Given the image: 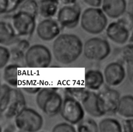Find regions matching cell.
Wrapping results in <instances>:
<instances>
[{
	"mask_svg": "<svg viewBox=\"0 0 133 132\" xmlns=\"http://www.w3.org/2000/svg\"><path fill=\"white\" fill-rule=\"evenodd\" d=\"M81 39L73 34H62L55 38L52 44V53L59 63L68 65L75 61L83 52Z\"/></svg>",
	"mask_w": 133,
	"mask_h": 132,
	"instance_id": "1",
	"label": "cell"
},
{
	"mask_svg": "<svg viewBox=\"0 0 133 132\" xmlns=\"http://www.w3.org/2000/svg\"><path fill=\"white\" fill-rule=\"evenodd\" d=\"M56 87H44L37 93L36 102L39 108L50 117L60 112L63 99Z\"/></svg>",
	"mask_w": 133,
	"mask_h": 132,
	"instance_id": "2",
	"label": "cell"
},
{
	"mask_svg": "<svg viewBox=\"0 0 133 132\" xmlns=\"http://www.w3.org/2000/svg\"><path fill=\"white\" fill-rule=\"evenodd\" d=\"M81 26L88 33L98 34L106 28L108 19L102 9L97 7L86 9L81 17Z\"/></svg>",
	"mask_w": 133,
	"mask_h": 132,
	"instance_id": "3",
	"label": "cell"
},
{
	"mask_svg": "<svg viewBox=\"0 0 133 132\" xmlns=\"http://www.w3.org/2000/svg\"><path fill=\"white\" fill-rule=\"evenodd\" d=\"M15 123L20 131L34 132L42 128L43 119L37 111L25 107L15 117Z\"/></svg>",
	"mask_w": 133,
	"mask_h": 132,
	"instance_id": "4",
	"label": "cell"
},
{
	"mask_svg": "<svg viewBox=\"0 0 133 132\" xmlns=\"http://www.w3.org/2000/svg\"><path fill=\"white\" fill-rule=\"evenodd\" d=\"M51 53L45 45L35 44L30 47L25 53V63L30 68H45L51 62Z\"/></svg>",
	"mask_w": 133,
	"mask_h": 132,
	"instance_id": "5",
	"label": "cell"
},
{
	"mask_svg": "<svg viewBox=\"0 0 133 132\" xmlns=\"http://www.w3.org/2000/svg\"><path fill=\"white\" fill-rule=\"evenodd\" d=\"M111 52V47L105 39L95 37L85 42L83 53L86 58L91 61H100L105 59Z\"/></svg>",
	"mask_w": 133,
	"mask_h": 132,
	"instance_id": "6",
	"label": "cell"
},
{
	"mask_svg": "<svg viewBox=\"0 0 133 132\" xmlns=\"http://www.w3.org/2000/svg\"><path fill=\"white\" fill-rule=\"evenodd\" d=\"M60 113L64 120L73 125L78 124L85 116V110L81 101L69 95L63 99Z\"/></svg>",
	"mask_w": 133,
	"mask_h": 132,
	"instance_id": "7",
	"label": "cell"
},
{
	"mask_svg": "<svg viewBox=\"0 0 133 132\" xmlns=\"http://www.w3.org/2000/svg\"><path fill=\"white\" fill-rule=\"evenodd\" d=\"M36 16L18 10L11 17L12 24L19 37H30L36 27Z\"/></svg>",
	"mask_w": 133,
	"mask_h": 132,
	"instance_id": "8",
	"label": "cell"
},
{
	"mask_svg": "<svg viewBox=\"0 0 133 132\" xmlns=\"http://www.w3.org/2000/svg\"><path fill=\"white\" fill-rule=\"evenodd\" d=\"M81 8L77 3L65 5L57 12V21L61 27L73 28L81 20Z\"/></svg>",
	"mask_w": 133,
	"mask_h": 132,
	"instance_id": "9",
	"label": "cell"
},
{
	"mask_svg": "<svg viewBox=\"0 0 133 132\" xmlns=\"http://www.w3.org/2000/svg\"><path fill=\"white\" fill-rule=\"evenodd\" d=\"M81 102L85 111L92 116L99 118L106 114L100 95L94 91L88 89Z\"/></svg>",
	"mask_w": 133,
	"mask_h": 132,
	"instance_id": "10",
	"label": "cell"
},
{
	"mask_svg": "<svg viewBox=\"0 0 133 132\" xmlns=\"http://www.w3.org/2000/svg\"><path fill=\"white\" fill-rule=\"evenodd\" d=\"M25 97L21 91L18 88H12L7 107L4 112L1 114L8 119L15 118L25 107Z\"/></svg>",
	"mask_w": 133,
	"mask_h": 132,
	"instance_id": "11",
	"label": "cell"
},
{
	"mask_svg": "<svg viewBox=\"0 0 133 132\" xmlns=\"http://www.w3.org/2000/svg\"><path fill=\"white\" fill-rule=\"evenodd\" d=\"M60 31L61 26L58 21L51 18H46L41 21L36 27L37 36L44 41L55 39L59 35Z\"/></svg>",
	"mask_w": 133,
	"mask_h": 132,
	"instance_id": "12",
	"label": "cell"
},
{
	"mask_svg": "<svg viewBox=\"0 0 133 132\" xmlns=\"http://www.w3.org/2000/svg\"><path fill=\"white\" fill-rule=\"evenodd\" d=\"M125 68L119 62L108 64L104 69V80L107 84L112 86L120 84L125 79Z\"/></svg>",
	"mask_w": 133,
	"mask_h": 132,
	"instance_id": "13",
	"label": "cell"
},
{
	"mask_svg": "<svg viewBox=\"0 0 133 132\" xmlns=\"http://www.w3.org/2000/svg\"><path fill=\"white\" fill-rule=\"evenodd\" d=\"M100 95L106 114H112L117 112L120 99V94L116 90L105 88L100 93Z\"/></svg>",
	"mask_w": 133,
	"mask_h": 132,
	"instance_id": "14",
	"label": "cell"
},
{
	"mask_svg": "<svg viewBox=\"0 0 133 132\" xmlns=\"http://www.w3.org/2000/svg\"><path fill=\"white\" fill-rule=\"evenodd\" d=\"M107 37L114 42L122 45L128 40L129 31L118 21L110 23L106 28Z\"/></svg>",
	"mask_w": 133,
	"mask_h": 132,
	"instance_id": "15",
	"label": "cell"
},
{
	"mask_svg": "<svg viewBox=\"0 0 133 132\" xmlns=\"http://www.w3.org/2000/svg\"><path fill=\"white\" fill-rule=\"evenodd\" d=\"M102 9L110 18L116 19L126 11L127 3L125 0H102Z\"/></svg>",
	"mask_w": 133,
	"mask_h": 132,
	"instance_id": "16",
	"label": "cell"
},
{
	"mask_svg": "<svg viewBox=\"0 0 133 132\" xmlns=\"http://www.w3.org/2000/svg\"><path fill=\"white\" fill-rule=\"evenodd\" d=\"M20 39L12 24L1 21L0 23V43L4 46L14 45Z\"/></svg>",
	"mask_w": 133,
	"mask_h": 132,
	"instance_id": "17",
	"label": "cell"
},
{
	"mask_svg": "<svg viewBox=\"0 0 133 132\" xmlns=\"http://www.w3.org/2000/svg\"><path fill=\"white\" fill-rule=\"evenodd\" d=\"M104 82V75L97 69H90L85 74V87L91 91L99 90Z\"/></svg>",
	"mask_w": 133,
	"mask_h": 132,
	"instance_id": "18",
	"label": "cell"
},
{
	"mask_svg": "<svg viewBox=\"0 0 133 132\" xmlns=\"http://www.w3.org/2000/svg\"><path fill=\"white\" fill-rule=\"evenodd\" d=\"M59 0H41L38 4V14L45 18H51L58 11Z\"/></svg>",
	"mask_w": 133,
	"mask_h": 132,
	"instance_id": "19",
	"label": "cell"
},
{
	"mask_svg": "<svg viewBox=\"0 0 133 132\" xmlns=\"http://www.w3.org/2000/svg\"><path fill=\"white\" fill-rule=\"evenodd\" d=\"M21 66L19 65L12 63L7 65L4 68L3 79L10 86L12 87H17L18 86L19 74V68Z\"/></svg>",
	"mask_w": 133,
	"mask_h": 132,
	"instance_id": "20",
	"label": "cell"
},
{
	"mask_svg": "<svg viewBox=\"0 0 133 132\" xmlns=\"http://www.w3.org/2000/svg\"><path fill=\"white\" fill-rule=\"evenodd\" d=\"M117 112L124 118H133V96L127 95L120 98Z\"/></svg>",
	"mask_w": 133,
	"mask_h": 132,
	"instance_id": "21",
	"label": "cell"
},
{
	"mask_svg": "<svg viewBox=\"0 0 133 132\" xmlns=\"http://www.w3.org/2000/svg\"><path fill=\"white\" fill-rule=\"evenodd\" d=\"M120 59L126 66L130 77H133V44H128L123 47L119 52Z\"/></svg>",
	"mask_w": 133,
	"mask_h": 132,
	"instance_id": "22",
	"label": "cell"
},
{
	"mask_svg": "<svg viewBox=\"0 0 133 132\" xmlns=\"http://www.w3.org/2000/svg\"><path fill=\"white\" fill-rule=\"evenodd\" d=\"M100 132H121L122 127L118 121L114 118H107L101 120L99 124Z\"/></svg>",
	"mask_w": 133,
	"mask_h": 132,
	"instance_id": "23",
	"label": "cell"
},
{
	"mask_svg": "<svg viewBox=\"0 0 133 132\" xmlns=\"http://www.w3.org/2000/svg\"><path fill=\"white\" fill-rule=\"evenodd\" d=\"M77 131L78 132H98L99 126L92 119L87 118L82 120L77 125Z\"/></svg>",
	"mask_w": 133,
	"mask_h": 132,
	"instance_id": "24",
	"label": "cell"
},
{
	"mask_svg": "<svg viewBox=\"0 0 133 132\" xmlns=\"http://www.w3.org/2000/svg\"><path fill=\"white\" fill-rule=\"evenodd\" d=\"M12 87L8 84H3L1 86L0 112L2 114L5 111L10 96Z\"/></svg>",
	"mask_w": 133,
	"mask_h": 132,
	"instance_id": "25",
	"label": "cell"
},
{
	"mask_svg": "<svg viewBox=\"0 0 133 132\" xmlns=\"http://www.w3.org/2000/svg\"><path fill=\"white\" fill-rule=\"evenodd\" d=\"M11 61L13 63L19 65L20 66H24L25 63V55L26 52L22 49L13 45L10 49Z\"/></svg>",
	"mask_w": 133,
	"mask_h": 132,
	"instance_id": "26",
	"label": "cell"
},
{
	"mask_svg": "<svg viewBox=\"0 0 133 132\" xmlns=\"http://www.w3.org/2000/svg\"><path fill=\"white\" fill-rule=\"evenodd\" d=\"M20 4V0H0L1 14L11 13L17 9Z\"/></svg>",
	"mask_w": 133,
	"mask_h": 132,
	"instance_id": "27",
	"label": "cell"
},
{
	"mask_svg": "<svg viewBox=\"0 0 133 132\" xmlns=\"http://www.w3.org/2000/svg\"><path fill=\"white\" fill-rule=\"evenodd\" d=\"M20 5L19 10L27 11L36 16L38 14V4L35 0H25Z\"/></svg>",
	"mask_w": 133,
	"mask_h": 132,
	"instance_id": "28",
	"label": "cell"
},
{
	"mask_svg": "<svg viewBox=\"0 0 133 132\" xmlns=\"http://www.w3.org/2000/svg\"><path fill=\"white\" fill-rule=\"evenodd\" d=\"M65 90L68 95L75 98L81 101L88 89L85 87H66Z\"/></svg>",
	"mask_w": 133,
	"mask_h": 132,
	"instance_id": "29",
	"label": "cell"
},
{
	"mask_svg": "<svg viewBox=\"0 0 133 132\" xmlns=\"http://www.w3.org/2000/svg\"><path fill=\"white\" fill-rule=\"evenodd\" d=\"M117 21L122 24L129 32L133 29V13L126 11L122 15Z\"/></svg>",
	"mask_w": 133,
	"mask_h": 132,
	"instance_id": "30",
	"label": "cell"
},
{
	"mask_svg": "<svg viewBox=\"0 0 133 132\" xmlns=\"http://www.w3.org/2000/svg\"><path fill=\"white\" fill-rule=\"evenodd\" d=\"M11 58L10 51L5 46H0V68H4Z\"/></svg>",
	"mask_w": 133,
	"mask_h": 132,
	"instance_id": "31",
	"label": "cell"
},
{
	"mask_svg": "<svg viewBox=\"0 0 133 132\" xmlns=\"http://www.w3.org/2000/svg\"><path fill=\"white\" fill-rule=\"evenodd\" d=\"M76 129L73 124L68 122H62L56 124L52 128L53 132H75Z\"/></svg>",
	"mask_w": 133,
	"mask_h": 132,
	"instance_id": "32",
	"label": "cell"
},
{
	"mask_svg": "<svg viewBox=\"0 0 133 132\" xmlns=\"http://www.w3.org/2000/svg\"><path fill=\"white\" fill-rule=\"evenodd\" d=\"M123 129L125 132H133V119H128L123 122Z\"/></svg>",
	"mask_w": 133,
	"mask_h": 132,
	"instance_id": "33",
	"label": "cell"
},
{
	"mask_svg": "<svg viewBox=\"0 0 133 132\" xmlns=\"http://www.w3.org/2000/svg\"><path fill=\"white\" fill-rule=\"evenodd\" d=\"M41 88L39 86H24L23 87V90L26 93L31 94H35L37 93Z\"/></svg>",
	"mask_w": 133,
	"mask_h": 132,
	"instance_id": "34",
	"label": "cell"
},
{
	"mask_svg": "<svg viewBox=\"0 0 133 132\" xmlns=\"http://www.w3.org/2000/svg\"><path fill=\"white\" fill-rule=\"evenodd\" d=\"M85 3L92 7H99L102 4V0H83Z\"/></svg>",
	"mask_w": 133,
	"mask_h": 132,
	"instance_id": "35",
	"label": "cell"
},
{
	"mask_svg": "<svg viewBox=\"0 0 133 132\" xmlns=\"http://www.w3.org/2000/svg\"><path fill=\"white\" fill-rule=\"evenodd\" d=\"M17 129V127L16 125H14L13 124H8L7 125H6L4 127V130L2 131H16Z\"/></svg>",
	"mask_w": 133,
	"mask_h": 132,
	"instance_id": "36",
	"label": "cell"
},
{
	"mask_svg": "<svg viewBox=\"0 0 133 132\" xmlns=\"http://www.w3.org/2000/svg\"><path fill=\"white\" fill-rule=\"evenodd\" d=\"M127 11L133 13V0H129L127 4Z\"/></svg>",
	"mask_w": 133,
	"mask_h": 132,
	"instance_id": "37",
	"label": "cell"
},
{
	"mask_svg": "<svg viewBox=\"0 0 133 132\" xmlns=\"http://www.w3.org/2000/svg\"><path fill=\"white\" fill-rule=\"evenodd\" d=\"M61 3H62L64 5H69V4H72L75 3H76V1L77 0H59Z\"/></svg>",
	"mask_w": 133,
	"mask_h": 132,
	"instance_id": "38",
	"label": "cell"
},
{
	"mask_svg": "<svg viewBox=\"0 0 133 132\" xmlns=\"http://www.w3.org/2000/svg\"><path fill=\"white\" fill-rule=\"evenodd\" d=\"M129 41L131 42H133V30H132V33H131V36L129 38Z\"/></svg>",
	"mask_w": 133,
	"mask_h": 132,
	"instance_id": "39",
	"label": "cell"
},
{
	"mask_svg": "<svg viewBox=\"0 0 133 132\" xmlns=\"http://www.w3.org/2000/svg\"><path fill=\"white\" fill-rule=\"evenodd\" d=\"M25 0H20V2H21V4L23 2H24Z\"/></svg>",
	"mask_w": 133,
	"mask_h": 132,
	"instance_id": "40",
	"label": "cell"
}]
</instances>
